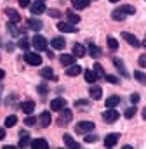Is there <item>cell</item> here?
Listing matches in <instances>:
<instances>
[{
	"mask_svg": "<svg viewBox=\"0 0 146 149\" xmlns=\"http://www.w3.org/2000/svg\"><path fill=\"white\" fill-rule=\"evenodd\" d=\"M94 128H96V125H94L92 121L84 120V121H78V123H77L75 132H77V134H89V132H92Z\"/></svg>",
	"mask_w": 146,
	"mask_h": 149,
	"instance_id": "cell-1",
	"label": "cell"
},
{
	"mask_svg": "<svg viewBox=\"0 0 146 149\" xmlns=\"http://www.w3.org/2000/svg\"><path fill=\"white\" fill-rule=\"evenodd\" d=\"M59 113H61V114H59V118H58V125H59V127H66V125L73 120V113L70 111V109H66V108L61 109Z\"/></svg>",
	"mask_w": 146,
	"mask_h": 149,
	"instance_id": "cell-2",
	"label": "cell"
},
{
	"mask_svg": "<svg viewBox=\"0 0 146 149\" xmlns=\"http://www.w3.org/2000/svg\"><path fill=\"white\" fill-rule=\"evenodd\" d=\"M32 45L36 50H47V38L42 37V35H35L33 40H32Z\"/></svg>",
	"mask_w": 146,
	"mask_h": 149,
	"instance_id": "cell-3",
	"label": "cell"
},
{
	"mask_svg": "<svg viewBox=\"0 0 146 149\" xmlns=\"http://www.w3.org/2000/svg\"><path fill=\"white\" fill-rule=\"evenodd\" d=\"M118 116H120V113L115 111L113 108H108L106 111H103V120H105L106 123H115V121L118 120Z\"/></svg>",
	"mask_w": 146,
	"mask_h": 149,
	"instance_id": "cell-4",
	"label": "cell"
},
{
	"mask_svg": "<svg viewBox=\"0 0 146 149\" xmlns=\"http://www.w3.org/2000/svg\"><path fill=\"white\" fill-rule=\"evenodd\" d=\"M25 61L32 66H40L42 64V57L36 54V52H26L25 54Z\"/></svg>",
	"mask_w": 146,
	"mask_h": 149,
	"instance_id": "cell-5",
	"label": "cell"
},
{
	"mask_svg": "<svg viewBox=\"0 0 146 149\" xmlns=\"http://www.w3.org/2000/svg\"><path fill=\"white\" fill-rule=\"evenodd\" d=\"M65 108H66V99L65 97H56V99L51 101V109L52 111H61Z\"/></svg>",
	"mask_w": 146,
	"mask_h": 149,
	"instance_id": "cell-6",
	"label": "cell"
},
{
	"mask_svg": "<svg viewBox=\"0 0 146 149\" xmlns=\"http://www.w3.org/2000/svg\"><path fill=\"white\" fill-rule=\"evenodd\" d=\"M122 38H124L131 47H139V45H141V42L138 40V37L132 35V33H129V31H122Z\"/></svg>",
	"mask_w": 146,
	"mask_h": 149,
	"instance_id": "cell-7",
	"label": "cell"
},
{
	"mask_svg": "<svg viewBox=\"0 0 146 149\" xmlns=\"http://www.w3.org/2000/svg\"><path fill=\"white\" fill-rule=\"evenodd\" d=\"M51 121H52L51 111H42V113H40V118H38V123H40V127L47 128V127L51 125Z\"/></svg>",
	"mask_w": 146,
	"mask_h": 149,
	"instance_id": "cell-8",
	"label": "cell"
},
{
	"mask_svg": "<svg viewBox=\"0 0 146 149\" xmlns=\"http://www.w3.org/2000/svg\"><path fill=\"white\" fill-rule=\"evenodd\" d=\"M118 139H120V134H117V132L108 134V135L105 137V146H106V148H113V146H117Z\"/></svg>",
	"mask_w": 146,
	"mask_h": 149,
	"instance_id": "cell-9",
	"label": "cell"
},
{
	"mask_svg": "<svg viewBox=\"0 0 146 149\" xmlns=\"http://www.w3.org/2000/svg\"><path fill=\"white\" fill-rule=\"evenodd\" d=\"M58 30H59V31H63V33H77V31H78L72 23H63V21H61V23H58Z\"/></svg>",
	"mask_w": 146,
	"mask_h": 149,
	"instance_id": "cell-10",
	"label": "cell"
},
{
	"mask_svg": "<svg viewBox=\"0 0 146 149\" xmlns=\"http://www.w3.org/2000/svg\"><path fill=\"white\" fill-rule=\"evenodd\" d=\"M89 95H91V99L99 101V99L103 97V88H101V87H98V85H92V87L89 88Z\"/></svg>",
	"mask_w": 146,
	"mask_h": 149,
	"instance_id": "cell-11",
	"label": "cell"
},
{
	"mask_svg": "<svg viewBox=\"0 0 146 149\" xmlns=\"http://www.w3.org/2000/svg\"><path fill=\"white\" fill-rule=\"evenodd\" d=\"M51 45H52V49H56V50H63V49L66 47V40L63 37H54L52 42H51Z\"/></svg>",
	"mask_w": 146,
	"mask_h": 149,
	"instance_id": "cell-12",
	"label": "cell"
},
{
	"mask_svg": "<svg viewBox=\"0 0 146 149\" xmlns=\"http://www.w3.org/2000/svg\"><path fill=\"white\" fill-rule=\"evenodd\" d=\"M63 141H65V146H66V148L80 149V144H78V142H77V141L73 139V137L70 135V134H65V135H63Z\"/></svg>",
	"mask_w": 146,
	"mask_h": 149,
	"instance_id": "cell-13",
	"label": "cell"
},
{
	"mask_svg": "<svg viewBox=\"0 0 146 149\" xmlns=\"http://www.w3.org/2000/svg\"><path fill=\"white\" fill-rule=\"evenodd\" d=\"M5 14H7L11 23H19L21 21V16H19V12L16 9H5Z\"/></svg>",
	"mask_w": 146,
	"mask_h": 149,
	"instance_id": "cell-14",
	"label": "cell"
},
{
	"mask_svg": "<svg viewBox=\"0 0 146 149\" xmlns=\"http://www.w3.org/2000/svg\"><path fill=\"white\" fill-rule=\"evenodd\" d=\"M30 10H32V14H42V12H45L47 9H45V3L44 2H35V3H32L30 5Z\"/></svg>",
	"mask_w": 146,
	"mask_h": 149,
	"instance_id": "cell-15",
	"label": "cell"
},
{
	"mask_svg": "<svg viewBox=\"0 0 146 149\" xmlns=\"http://www.w3.org/2000/svg\"><path fill=\"white\" fill-rule=\"evenodd\" d=\"M26 26L30 28V30H35V31H38V30H42V21L40 19H36V17H30L28 21H26Z\"/></svg>",
	"mask_w": 146,
	"mask_h": 149,
	"instance_id": "cell-16",
	"label": "cell"
},
{
	"mask_svg": "<svg viewBox=\"0 0 146 149\" xmlns=\"http://www.w3.org/2000/svg\"><path fill=\"white\" fill-rule=\"evenodd\" d=\"M21 111L25 113V114H32V113L35 111V102H33V101H25V102H21Z\"/></svg>",
	"mask_w": 146,
	"mask_h": 149,
	"instance_id": "cell-17",
	"label": "cell"
},
{
	"mask_svg": "<svg viewBox=\"0 0 146 149\" xmlns=\"http://www.w3.org/2000/svg\"><path fill=\"white\" fill-rule=\"evenodd\" d=\"M75 56L73 54H63L61 57H59V61H61V64L63 66H72V64H75Z\"/></svg>",
	"mask_w": 146,
	"mask_h": 149,
	"instance_id": "cell-18",
	"label": "cell"
},
{
	"mask_svg": "<svg viewBox=\"0 0 146 149\" xmlns=\"http://www.w3.org/2000/svg\"><path fill=\"white\" fill-rule=\"evenodd\" d=\"M40 74H42V78H45V80H56V74H54V70L52 68H42L40 70Z\"/></svg>",
	"mask_w": 146,
	"mask_h": 149,
	"instance_id": "cell-19",
	"label": "cell"
},
{
	"mask_svg": "<svg viewBox=\"0 0 146 149\" xmlns=\"http://www.w3.org/2000/svg\"><path fill=\"white\" fill-rule=\"evenodd\" d=\"M73 56L75 57H84L85 56V47L82 43H75L73 45Z\"/></svg>",
	"mask_w": 146,
	"mask_h": 149,
	"instance_id": "cell-20",
	"label": "cell"
},
{
	"mask_svg": "<svg viewBox=\"0 0 146 149\" xmlns=\"http://www.w3.org/2000/svg\"><path fill=\"white\" fill-rule=\"evenodd\" d=\"M19 137H21V141H19V148H26L28 146V142H30V134L28 132H25V130H21L19 132Z\"/></svg>",
	"mask_w": 146,
	"mask_h": 149,
	"instance_id": "cell-21",
	"label": "cell"
},
{
	"mask_svg": "<svg viewBox=\"0 0 146 149\" xmlns=\"http://www.w3.org/2000/svg\"><path fill=\"white\" fill-rule=\"evenodd\" d=\"M32 148L33 149H47L49 144H47L45 139H35V141H32Z\"/></svg>",
	"mask_w": 146,
	"mask_h": 149,
	"instance_id": "cell-22",
	"label": "cell"
},
{
	"mask_svg": "<svg viewBox=\"0 0 146 149\" xmlns=\"http://www.w3.org/2000/svg\"><path fill=\"white\" fill-rule=\"evenodd\" d=\"M66 17H68V23H72V24H78L80 23V16L75 10H66Z\"/></svg>",
	"mask_w": 146,
	"mask_h": 149,
	"instance_id": "cell-23",
	"label": "cell"
},
{
	"mask_svg": "<svg viewBox=\"0 0 146 149\" xmlns=\"http://www.w3.org/2000/svg\"><path fill=\"white\" fill-rule=\"evenodd\" d=\"M65 73L68 74V76H78V74L82 73V68L78 64H72V66H68V70Z\"/></svg>",
	"mask_w": 146,
	"mask_h": 149,
	"instance_id": "cell-24",
	"label": "cell"
},
{
	"mask_svg": "<svg viewBox=\"0 0 146 149\" xmlns=\"http://www.w3.org/2000/svg\"><path fill=\"white\" fill-rule=\"evenodd\" d=\"M89 54H91L94 59H98V57H101V49L91 42V43H89Z\"/></svg>",
	"mask_w": 146,
	"mask_h": 149,
	"instance_id": "cell-25",
	"label": "cell"
},
{
	"mask_svg": "<svg viewBox=\"0 0 146 149\" xmlns=\"http://www.w3.org/2000/svg\"><path fill=\"white\" fill-rule=\"evenodd\" d=\"M72 3H73V7H75V9L82 10V9H87V7H89L91 0H72Z\"/></svg>",
	"mask_w": 146,
	"mask_h": 149,
	"instance_id": "cell-26",
	"label": "cell"
},
{
	"mask_svg": "<svg viewBox=\"0 0 146 149\" xmlns=\"http://www.w3.org/2000/svg\"><path fill=\"white\" fill-rule=\"evenodd\" d=\"M84 76H85V80H87L89 83H96V81H98V74L94 73V70H85Z\"/></svg>",
	"mask_w": 146,
	"mask_h": 149,
	"instance_id": "cell-27",
	"label": "cell"
},
{
	"mask_svg": "<svg viewBox=\"0 0 146 149\" xmlns=\"http://www.w3.org/2000/svg\"><path fill=\"white\" fill-rule=\"evenodd\" d=\"M113 64L117 66V70H118L120 73L124 74V76H129V74H127V71H125V66H124V61H122V59L115 57V59H113Z\"/></svg>",
	"mask_w": 146,
	"mask_h": 149,
	"instance_id": "cell-28",
	"label": "cell"
},
{
	"mask_svg": "<svg viewBox=\"0 0 146 149\" xmlns=\"http://www.w3.org/2000/svg\"><path fill=\"white\" fill-rule=\"evenodd\" d=\"M106 108H115V106H118L120 104V97L118 95H111V97H108L106 99Z\"/></svg>",
	"mask_w": 146,
	"mask_h": 149,
	"instance_id": "cell-29",
	"label": "cell"
},
{
	"mask_svg": "<svg viewBox=\"0 0 146 149\" xmlns=\"http://www.w3.org/2000/svg\"><path fill=\"white\" fill-rule=\"evenodd\" d=\"M16 123H18V116H16V114H11V116L5 118V123H4V125H5V128H12Z\"/></svg>",
	"mask_w": 146,
	"mask_h": 149,
	"instance_id": "cell-30",
	"label": "cell"
},
{
	"mask_svg": "<svg viewBox=\"0 0 146 149\" xmlns=\"http://www.w3.org/2000/svg\"><path fill=\"white\" fill-rule=\"evenodd\" d=\"M118 10L122 12V14H136V9H134V5H120L118 7Z\"/></svg>",
	"mask_w": 146,
	"mask_h": 149,
	"instance_id": "cell-31",
	"label": "cell"
},
{
	"mask_svg": "<svg viewBox=\"0 0 146 149\" xmlns=\"http://www.w3.org/2000/svg\"><path fill=\"white\" fill-rule=\"evenodd\" d=\"M18 47H19V49H23V50H28V47H30V42H28V38H26V37L19 38V42H18Z\"/></svg>",
	"mask_w": 146,
	"mask_h": 149,
	"instance_id": "cell-32",
	"label": "cell"
},
{
	"mask_svg": "<svg viewBox=\"0 0 146 149\" xmlns=\"http://www.w3.org/2000/svg\"><path fill=\"white\" fill-rule=\"evenodd\" d=\"M111 17H113L115 21H124V19H125V14H122L118 9H115V10L111 12Z\"/></svg>",
	"mask_w": 146,
	"mask_h": 149,
	"instance_id": "cell-33",
	"label": "cell"
},
{
	"mask_svg": "<svg viewBox=\"0 0 146 149\" xmlns=\"http://www.w3.org/2000/svg\"><path fill=\"white\" fill-rule=\"evenodd\" d=\"M7 28H9V33H11V35H14V37L21 35V31L16 28V23H9V24H7Z\"/></svg>",
	"mask_w": 146,
	"mask_h": 149,
	"instance_id": "cell-34",
	"label": "cell"
},
{
	"mask_svg": "<svg viewBox=\"0 0 146 149\" xmlns=\"http://www.w3.org/2000/svg\"><path fill=\"white\" fill-rule=\"evenodd\" d=\"M108 47H110V50H113V52L118 49V42H117V38L108 37Z\"/></svg>",
	"mask_w": 146,
	"mask_h": 149,
	"instance_id": "cell-35",
	"label": "cell"
},
{
	"mask_svg": "<svg viewBox=\"0 0 146 149\" xmlns=\"http://www.w3.org/2000/svg\"><path fill=\"white\" fill-rule=\"evenodd\" d=\"M92 70H94V73L98 74V78H99V76H103V78H105V70H103V66H101L99 63H96Z\"/></svg>",
	"mask_w": 146,
	"mask_h": 149,
	"instance_id": "cell-36",
	"label": "cell"
},
{
	"mask_svg": "<svg viewBox=\"0 0 146 149\" xmlns=\"http://www.w3.org/2000/svg\"><path fill=\"white\" fill-rule=\"evenodd\" d=\"M134 78L139 81V83H143V85H146V74L143 73V71H136L134 73Z\"/></svg>",
	"mask_w": 146,
	"mask_h": 149,
	"instance_id": "cell-37",
	"label": "cell"
},
{
	"mask_svg": "<svg viewBox=\"0 0 146 149\" xmlns=\"http://www.w3.org/2000/svg\"><path fill=\"white\" fill-rule=\"evenodd\" d=\"M36 123V118L35 116H32V114H28V118L25 120V125H28V127H33Z\"/></svg>",
	"mask_w": 146,
	"mask_h": 149,
	"instance_id": "cell-38",
	"label": "cell"
},
{
	"mask_svg": "<svg viewBox=\"0 0 146 149\" xmlns=\"http://www.w3.org/2000/svg\"><path fill=\"white\" fill-rule=\"evenodd\" d=\"M96 141H98V135H94V134H87V135H85V142H87V144L96 142Z\"/></svg>",
	"mask_w": 146,
	"mask_h": 149,
	"instance_id": "cell-39",
	"label": "cell"
},
{
	"mask_svg": "<svg viewBox=\"0 0 146 149\" xmlns=\"http://www.w3.org/2000/svg\"><path fill=\"white\" fill-rule=\"evenodd\" d=\"M105 80L110 81V83H118V81H120V80H118L117 76H113V74H105Z\"/></svg>",
	"mask_w": 146,
	"mask_h": 149,
	"instance_id": "cell-40",
	"label": "cell"
},
{
	"mask_svg": "<svg viewBox=\"0 0 146 149\" xmlns=\"http://www.w3.org/2000/svg\"><path fill=\"white\" fill-rule=\"evenodd\" d=\"M134 114H136V108H127V109H125V118H129V120H131Z\"/></svg>",
	"mask_w": 146,
	"mask_h": 149,
	"instance_id": "cell-41",
	"label": "cell"
},
{
	"mask_svg": "<svg viewBox=\"0 0 146 149\" xmlns=\"http://www.w3.org/2000/svg\"><path fill=\"white\" fill-rule=\"evenodd\" d=\"M47 12H49V16H51V17H59V16H61V12H59L58 9H49Z\"/></svg>",
	"mask_w": 146,
	"mask_h": 149,
	"instance_id": "cell-42",
	"label": "cell"
},
{
	"mask_svg": "<svg viewBox=\"0 0 146 149\" xmlns=\"http://www.w3.org/2000/svg\"><path fill=\"white\" fill-rule=\"evenodd\" d=\"M75 108H89V101H77Z\"/></svg>",
	"mask_w": 146,
	"mask_h": 149,
	"instance_id": "cell-43",
	"label": "cell"
},
{
	"mask_svg": "<svg viewBox=\"0 0 146 149\" xmlns=\"http://www.w3.org/2000/svg\"><path fill=\"white\" fill-rule=\"evenodd\" d=\"M139 99H141V97H139V94H136V92L131 95V102H132V104H138V102H139Z\"/></svg>",
	"mask_w": 146,
	"mask_h": 149,
	"instance_id": "cell-44",
	"label": "cell"
},
{
	"mask_svg": "<svg viewBox=\"0 0 146 149\" xmlns=\"http://www.w3.org/2000/svg\"><path fill=\"white\" fill-rule=\"evenodd\" d=\"M139 66H141V68H146V54L139 56Z\"/></svg>",
	"mask_w": 146,
	"mask_h": 149,
	"instance_id": "cell-45",
	"label": "cell"
},
{
	"mask_svg": "<svg viewBox=\"0 0 146 149\" xmlns=\"http://www.w3.org/2000/svg\"><path fill=\"white\" fill-rule=\"evenodd\" d=\"M18 3H19L21 7H30V5H32L30 0H18Z\"/></svg>",
	"mask_w": 146,
	"mask_h": 149,
	"instance_id": "cell-46",
	"label": "cell"
},
{
	"mask_svg": "<svg viewBox=\"0 0 146 149\" xmlns=\"http://www.w3.org/2000/svg\"><path fill=\"white\" fill-rule=\"evenodd\" d=\"M38 92H40V94H47V85H44V83L38 85Z\"/></svg>",
	"mask_w": 146,
	"mask_h": 149,
	"instance_id": "cell-47",
	"label": "cell"
},
{
	"mask_svg": "<svg viewBox=\"0 0 146 149\" xmlns=\"http://www.w3.org/2000/svg\"><path fill=\"white\" fill-rule=\"evenodd\" d=\"M5 139V128H0V141Z\"/></svg>",
	"mask_w": 146,
	"mask_h": 149,
	"instance_id": "cell-48",
	"label": "cell"
},
{
	"mask_svg": "<svg viewBox=\"0 0 146 149\" xmlns=\"http://www.w3.org/2000/svg\"><path fill=\"white\" fill-rule=\"evenodd\" d=\"M4 76H5V71H4V70H0V80H2Z\"/></svg>",
	"mask_w": 146,
	"mask_h": 149,
	"instance_id": "cell-49",
	"label": "cell"
},
{
	"mask_svg": "<svg viewBox=\"0 0 146 149\" xmlns=\"http://www.w3.org/2000/svg\"><path fill=\"white\" fill-rule=\"evenodd\" d=\"M141 114H143V118H145V120H146V108H145V109H143V113H141Z\"/></svg>",
	"mask_w": 146,
	"mask_h": 149,
	"instance_id": "cell-50",
	"label": "cell"
},
{
	"mask_svg": "<svg viewBox=\"0 0 146 149\" xmlns=\"http://www.w3.org/2000/svg\"><path fill=\"white\" fill-rule=\"evenodd\" d=\"M141 45H143V47H146V37H145V40L141 42Z\"/></svg>",
	"mask_w": 146,
	"mask_h": 149,
	"instance_id": "cell-51",
	"label": "cell"
},
{
	"mask_svg": "<svg viewBox=\"0 0 146 149\" xmlns=\"http://www.w3.org/2000/svg\"><path fill=\"white\" fill-rule=\"evenodd\" d=\"M110 2H113V3H117V2H120V0H110Z\"/></svg>",
	"mask_w": 146,
	"mask_h": 149,
	"instance_id": "cell-52",
	"label": "cell"
},
{
	"mask_svg": "<svg viewBox=\"0 0 146 149\" xmlns=\"http://www.w3.org/2000/svg\"><path fill=\"white\" fill-rule=\"evenodd\" d=\"M36 2H44V0H36Z\"/></svg>",
	"mask_w": 146,
	"mask_h": 149,
	"instance_id": "cell-53",
	"label": "cell"
}]
</instances>
